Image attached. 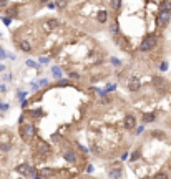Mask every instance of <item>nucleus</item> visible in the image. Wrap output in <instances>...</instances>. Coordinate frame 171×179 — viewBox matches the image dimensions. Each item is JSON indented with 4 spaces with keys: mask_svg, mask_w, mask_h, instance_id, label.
<instances>
[{
    "mask_svg": "<svg viewBox=\"0 0 171 179\" xmlns=\"http://www.w3.org/2000/svg\"><path fill=\"white\" fill-rule=\"evenodd\" d=\"M156 45V38L155 37H146L143 41H141V45H140V50L141 51H149V50H153V47Z\"/></svg>",
    "mask_w": 171,
    "mask_h": 179,
    "instance_id": "1",
    "label": "nucleus"
},
{
    "mask_svg": "<svg viewBox=\"0 0 171 179\" xmlns=\"http://www.w3.org/2000/svg\"><path fill=\"white\" fill-rule=\"evenodd\" d=\"M20 133H22V136H23V138H27V139H30V138H33V136H35V129H33V126H32V124H23L22 129H20Z\"/></svg>",
    "mask_w": 171,
    "mask_h": 179,
    "instance_id": "2",
    "label": "nucleus"
},
{
    "mask_svg": "<svg viewBox=\"0 0 171 179\" xmlns=\"http://www.w3.org/2000/svg\"><path fill=\"white\" fill-rule=\"evenodd\" d=\"M169 13L171 12H163V10H159L158 12V15H156V18H158V23L159 25H165L166 22H169Z\"/></svg>",
    "mask_w": 171,
    "mask_h": 179,
    "instance_id": "3",
    "label": "nucleus"
},
{
    "mask_svg": "<svg viewBox=\"0 0 171 179\" xmlns=\"http://www.w3.org/2000/svg\"><path fill=\"white\" fill-rule=\"evenodd\" d=\"M135 126H136V119H135V116H131V114L125 116V128L126 129H135Z\"/></svg>",
    "mask_w": 171,
    "mask_h": 179,
    "instance_id": "4",
    "label": "nucleus"
},
{
    "mask_svg": "<svg viewBox=\"0 0 171 179\" xmlns=\"http://www.w3.org/2000/svg\"><path fill=\"white\" fill-rule=\"evenodd\" d=\"M128 88H130V91H138L140 90V80H138L136 76H133V78L130 80V83H128Z\"/></svg>",
    "mask_w": 171,
    "mask_h": 179,
    "instance_id": "5",
    "label": "nucleus"
},
{
    "mask_svg": "<svg viewBox=\"0 0 171 179\" xmlns=\"http://www.w3.org/2000/svg\"><path fill=\"white\" fill-rule=\"evenodd\" d=\"M37 146H38V151H40L42 154H50V146L45 141H38Z\"/></svg>",
    "mask_w": 171,
    "mask_h": 179,
    "instance_id": "6",
    "label": "nucleus"
},
{
    "mask_svg": "<svg viewBox=\"0 0 171 179\" xmlns=\"http://www.w3.org/2000/svg\"><path fill=\"white\" fill-rule=\"evenodd\" d=\"M17 171H19L20 174H23V176H28L30 166H28V164H20V166H17Z\"/></svg>",
    "mask_w": 171,
    "mask_h": 179,
    "instance_id": "7",
    "label": "nucleus"
},
{
    "mask_svg": "<svg viewBox=\"0 0 171 179\" xmlns=\"http://www.w3.org/2000/svg\"><path fill=\"white\" fill-rule=\"evenodd\" d=\"M159 10H163V12H171V0H163L161 5H159Z\"/></svg>",
    "mask_w": 171,
    "mask_h": 179,
    "instance_id": "8",
    "label": "nucleus"
},
{
    "mask_svg": "<svg viewBox=\"0 0 171 179\" xmlns=\"http://www.w3.org/2000/svg\"><path fill=\"white\" fill-rule=\"evenodd\" d=\"M97 18H98V22H100V23H105V22H106V18H108V13H106V10H100L98 15H97Z\"/></svg>",
    "mask_w": 171,
    "mask_h": 179,
    "instance_id": "9",
    "label": "nucleus"
},
{
    "mask_svg": "<svg viewBox=\"0 0 171 179\" xmlns=\"http://www.w3.org/2000/svg\"><path fill=\"white\" fill-rule=\"evenodd\" d=\"M52 174H53L52 169H48V167H43V169L40 171V174H38V176H40V177H50Z\"/></svg>",
    "mask_w": 171,
    "mask_h": 179,
    "instance_id": "10",
    "label": "nucleus"
},
{
    "mask_svg": "<svg viewBox=\"0 0 171 179\" xmlns=\"http://www.w3.org/2000/svg\"><path fill=\"white\" fill-rule=\"evenodd\" d=\"M20 48H22L23 51H32V47H30V43H28L27 40L20 41Z\"/></svg>",
    "mask_w": 171,
    "mask_h": 179,
    "instance_id": "11",
    "label": "nucleus"
},
{
    "mask_svg": "<svg viewBox=\"0 0 171 179\" xmlns=\"http://www.w3.org/2000/svg\"><path fill=\"white\" fill-rule=\"evenodd\" d=\"M143 121L145 123H153V121H155V113H146L143 116Z\"/></svg>",
    "mask_w": 171,
    "mask_h": 179,
    "instance_id": "12",
    "label": "nucleus"
},
{
    "mask_svg": "<svg viewBox=\"0 0 171 179\" xmlns=\"http://www.w3.org/2000/svg\"><path fill=\"white\" fill-rule=\"evenodd\" d=\"M12 149V144H10V143H2V144H0V151H10Z\"/></svg>",
    "mask_w": 171,
    "mask_h": 179,
    "instance_id": "13",
    "label": "nucleus"
},
{
    "mask_svg": "<svg viewBox=\"0 0 171 179\" xmlns=\"http://www.w3.org/2000/svg\"><path fill=\"white\" fill-rule=\"evenodd\" d=\"M63 157H65L67 161H70V163H73V161L77 159V157H75V154H73V153H65V156H63Z\"/></svg>",
    "mask_w": 171,
    "mask_h": 179,
    "instance_id": "14",
    "label": "nucleus"
},
{
    "mask_svg": "<svg viewBox=\"0 0 171 179\" xmlns=\"http://www.w3.org/2000/svg\"><path fill=\"white\" fill-rule=\"evenodd\" d=\"M120 5H121V0H111V7H113V10H118V8H120Z\"/></svg>",
    "mask_w": 171,
    "mask_h": 179,
    "instance_id": "15",
    "label": "nucleus"
},
{
    "mask_svg": "<svg viewBox=\"0 0 171 179\" xmlns=\"http://www.w3.org/2000/svg\"><path fill=\"white\" fill-rule=\"evenodd\" d=\"M55 5L58 7V8H65V7H67V0H56Z\"/></svg>",
    "mask_w": 171,
    "mask_h": 179,
    "instance_id": "16",
    "label": "nucleus"
},
{
    "mask_svg": "<svg viewBox=\"0 0 171 179\" xmlns=\"http://www.w3.org/2000/svg\"><path fill=\"white\" fill-rule=\"evenodd\" d=\"M120 176H121V171H118V169H116V171H110V177H120Z\"/></svg>",
    "mask_w": 171,
    "mask_h": 179,
    "instance_id": "17",
    "label": "nucleus"
},
{
    "mask_svg": "<svg viewBox=\"0 0 171 179\" xmlns=\"http://www.w3.org/2000/svg\"><path fill=\"white\" fill-rule=\"evenodd\" d=\"M138 159H140V151H135V153L131 154L130 161H138Z\"/></svg>",
    "mask_w": 171,
    "mask_h": 179,
    "instance_id": "18",
    "label": "nucleus"
},
{
    "mask_svg": "<svg viewBox=\"0 0 171 179\" xmlns=\"http://www.w3.org/2000/svg\"><path fill=\"white\" fill-rule=\"evenodd\" d=\"M56 25H58V22H56L55 18H52V20H50V22H48V27H50V28H55Z\"/></svg>",
    "mask_w": 171,
    "mask_h": 179,
    "instance_id": "19",
    "label": "nucleus"
},
{
    "mask_svg": "<svg viewBox=\"0 0 171 179\" xmlns=\"http://www.w3.org/2000/svg\"><path fill=\"white\" fill-rule=\"evenodd\" d=\"M110 30H111V33H118V23H113V25L110 27Z\"/></svg>",
    "mask_w": 171,
    "mask_h": 179,
    "instance_id": "20",
    "label": "nucleus"
},
{
    "mask_svg": "<svg viewBox=\"0 0 171 179\" xmlns=\"http://www.w3.org/2000/svg\"><path fill=\"white\" fill-rule=\"evenodd\" d=\"M111 63H113L115 66H120V65H121V61H120L118 58H111Z\"/></svg>",
    "mask_w": 171,
    "mask_h": 179,
    "instance_id": "21",
    "label": "nucleus"
},
{
    "mask_svg": "<svg viewBox=\"0 0 171 179\" xmlns=\"http://www.w3.org/2000/svg\"><path fill=\"white\" fill-rule=\"evenodd\" d=\"M47 7L52 10V8H55V3H53V2H47Z\"/></svg>",
    "mask_w": 171,
    "mask_h": 179,
    "instance_id": "22",
    "label": "nucleus"
},
{
    "mask_svg": "<svg viewBox=\"0 0 171 179\" xmlns=\"http://www.w3.org/2000/svg\"><path fill=\"white\" fill-rule=\"evenodd\" d=\"M7 3H9V0H0V7H7Z\"/></svg>",
    "mask_w": 171,
    "mask_h": 179,
    "instance_id": "23",
    "label": "nucleus"
},
{
    "mask_svg": "<svg viewBox=\"0 0 171 179\" xmlns=\"http://www.w3.org/2000/svg\"><path fill=\"white\" fill-rule=\"evenodd\" d=\"M27 65H28V66H35L37 63H35V61H32V60H28V61H27Z\"/></svg>",
    "mask_w": 171,
    "mask_h": 179,
    "instance_id": "24",
    "label": "nucleus"
},
{
    "mask_svg": "<svg viewBox=\"0 0 171 179\" xmlns=\"http://www.w3.org/2000/svg\"><path fill=\"white\" fill-rule=\"evenodd\" d=\"M155 177H166V174H165V173H158Z\"/></svg>",
    "mask_w": 171,
    "mask_h": 179,
    "instance_id": "25",
    "label": "nucleus"
},
{
    "mask_svg": "<svg viewBox=\"0 0 171 179\" xmlns=\"http://www.w3.org/2000/svg\"><path fill=\"white\" fill-rule=\"evenodd\" d=\"M143 129H145V128H143V126H138V129H136V134H140V133H141V131H143Z\"/></svg>",
    "mask_w": 171,
    "mask_h": 179,
    "instance_id": "26",
    "label": "nucleus"
},
{
    "mask_svg": "<svg viewBox=\"0 0 171 179\" xmlns=\"http://www.w3.org/2000/svg\"><path fill=\"white\" fill-rule=\"evenodd\" d=\"M3 23H5V25H10V18H3Z\"/></svg>",
    "mask_w": 171,
    "mask_h": 179,
    "instance_id": "27",
    "label": "nucleus"
},
{
    "mask_svg": "<svg viewBox=\"0 0 171 179\" xmlns=\"http://www.w3.org/2000/svg\"><path fill=\"white\" fill-rule=\"evenodd\" d=\"M42 2H45V3H47V2H50V0H42Z\"/></svg>",
    "mask_w": 171,
    "mask_h": 179,
    "instance_id": "28",
    "label": "nucleus"
}]
</instances>
